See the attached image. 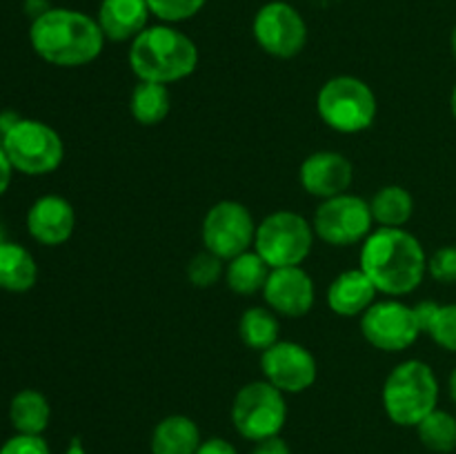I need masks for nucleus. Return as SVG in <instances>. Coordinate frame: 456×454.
Wrapping results in <instances>:
<instances>
[{"label": "nucleus", "instance_id": "obj_1", "mask_svg": "<svg viewBox=\"0 0 456 454\" xmlns=\"http://www.w3.org/2000/svg\"><path fill=\"white\" fill-rule=\"evenodd\" d=\"M361 270L379 294L399 298L412 294L428 274L421 240L403 227H377L361 245Z\"/></svg>", "mask_w": 456, "mask_h": 454}, {"label": "nucleus", "instance_id": "obj_23", "mask_svg": "<svg viewBox=\"0 0 456 454\" xmlns=\"http://www.w3.org/2000/svg\"><path fill=\"white\" fill-rule=\"evenodd\" d=\"M129 111L138 125H145V127L160 125L172 111L169 87L160 83H150V80H138L129 96Z\"/></svg>", "mask_w": 456, "mask_h": 454}, {"label": "nucleus", "instance_id": "obj_31", "mask_svg": "<svg viewBox=\"0 0 456 454\" xmlns=\"http://www.w3.org/2000/svg\"><path fill=\"white\" fill-rule=\"evenodd\" d=\"M0 454H52L47 441L36 434H13L0 448Z\"/></svg>", "mask_w": 456, "mask_h": 454}, {"label": "nucleus", "instance_id": "obj_8", "mask_svg": "<svg viewBox=\"0 0 456 454\" xmlns=\"http://www.w3.org/2000/svg\"><path fill=\"white\" fill-rule=\"evenodd\" d=\"M230 414L234 430L243 439L258 443L272 436H281L288 423V401L283 392L261 378L236 392Z\"/></svg>", "mask_w": 456, "mask_h": 454}, {"label": "nucleus", "instance_id": "obj_33", "mask_svg": "<svg viewBox=\"0 0 456 454\" xmlns=\"http://www.w3.org/2000/svg\"><path fill=\"white\" fill-rule=\"evenodd\" d=\"M252 454H292V450H289L288 441L285 439H281V436H272V439L258 441V443L254 445Z\"/></svg>", "mask_w": 456, "mask_h": 454}, {"label": "nucleus", "instance_id": "obj_29", "mask_svg": "<svg viewBox=\"0 0 456 454\" xmlns=\"http://www.w3.org/2000/svg\"><path fill=\"white\" fill-rule=\"evenodd\" d=\"M428 336L439 347L456 354V303L439 305L430 328H428Z\"/></svg>", "mask_w": 456, "mask_h": 454}, {"label": "nucleus", "instance_id": "obj_25", "mask_svg": "<svg viewBox=\"0 0 456 454\" xmlns=\"http://www.w3.org/2000/svg\"><path fill=\"white\" fill-rule=\"evenodd\" d=\"M281 334V320L276 312H272L270 307H248V310L240 314L239 320V336L240 341L248 347L258 352H265L267 347H272L274 343H279Z\"/></svg>", "mask_w": 456, "mask_h": 454}, {"label": "nucleus", "instance_id": "obj_27", "mask_svg": "<svg viewBox=\"0 0 456 454\" xmlns=\"http://www.w3.org/2000/svg\"><path fill=\"white\" fill-rule=\"evenodd\" d=\"M225 279V261L212 252H200L187 263V280L194 288H212L218 280Z\"/></svg>", "mask_w": 456, "mask_h": 454}, {"label": "nucleus", "instance_id": "obj_13", "mask_svg": "<svg viewBox=\"0 0 456 454\" xmlns=\"http://www.w3.org/2000/svg\"><path fill=\"white\" fill-rule=\"evenodd\" d=\"M261 372L283 394H301L316 383L319 363L301 343L279 341L261 352Z\"/></svg>", "mask_w": 456, "mask_h": 454}, {"label": "nucleus", "instance_id": "obj_6", "mask_svg": "<svg viewBox=\"0 0 456 454\" xmlns=\"http://www.w3.org/2000/svg\"><path fill=\"white\" fill-rule=\"evenodd\" d=\"M4 154L13 172L27 176H45L61 167L65 158V142L52 125L36 118H18L3 134Z\"/></svg>", "mask_w": 456, "mask_h": 454}, {"label": "nucleus", "instance_id": "obj_9", "mask_svg": "<svg viewBox=\"0 0 456 454\" xmlns=\"http://www.w3.org/2000/svg\"><path fill=\"white\" fill-rule=\"evenodd\" d=\"M372 225L374 218L370 200L350 194V191L321 200L314 218H312L316 239L334 245V247H350V245L363 243L372 234Z\"/></svg>", "mask_w": 456, "mask_h": 454}, {"label": "nucleus", "instance_id": "obj_20", "mask_svg": "<svg viewBox=\"0 0 456 454\" xmlns=\"http://www.w3.org/2000/svg\"><path fill=\"white\" fill-rule=\"evenodd\" d=\"M38 280V265L27 247L12 240L0 243V289L27 292Z\"/></svg>", "mask_w": 456, "mask_h": 454}, {"label": "nucleus", "instance_id": "obj_7", "mask_svg": "<svg viewBox=\"0 0 456 454\" xmlns=\"http://www.w3.org/2000/svg\"><path fill=\"white\" fill-rule=\"evenodd\" d=\"M314 239V227L307 218L292 209H276L256 225L254 249L272 270L294 267L310 256Z\"/></svg>", "mask_w": 456, "mask_h": 454}, {"label": "nucleus", "instance_id": "obj_14", "mask_svg": "<svg viewBox=\"0 0 456 454\" xmlns=\"http://www.w3.org/2000/svg\"><path fill=\"white\" fill-rule=\"evenodd\" d=\"M263 298H265V305L279 316L301 319L314 307V280L301 265L276 267L267 276Z\"/></svg>", "mask_w": 456, "mask_h": 454}, {"label": "nucleus", "instance_id": "obj_36", "mask_svg": "<svg viewBox=\"0 0 456 454\" xmlns=\"http://www.w3.org/2000/svg\"><path fill=\"white\" fill-rule=\"evenodd\" d=\"M450 109H452V116H454V120H456V85H454V89H452V96H450Z\"/></svg>", "mask_w": 456, "mask_h": 454}, {"label": "nucleus", "instance_id": "obj_30", "mask_svg": "<svg viewBox=\"0 0 456 454\" xmlns=\"http://www.w3.org/2000/svg\"><path fill=\"white\" fill-rule=\"evenodd\" d=\"M428 274L436 283H456V245H444L432 256H428Z\"/></svg>", "mask_w": 456, "mask_h": 454}, {"label": "nucleus", "instance_id": "obj_10", "mask_svg": "<svg viewBox=\"0 0 456 454\" xmlns=\"http://www.w3.org/2000/svg\"><path fill=\"white\" fill-rule=\"evenodd\" d=\"M200 239L208 252L227 263L254 247L256 223L252 212L239 200H218L205 214Z\"/></svg>", "mask_w": 456, "mask_h": 454}, {"label": "nucleus", "instance_id": "obj_35", "mask_svg": "<svg viewBox=\"0 0 456 454\" xmlns=\"http://www.w3.org/2000/svg\"><path fill=\"white\" fill-rule=\"evenodd\" d=\"M448 387H450V396H452V401H454V405H456V368L452 369V374H450Z\"/></svg>", "mask_w": 456, "mask_h": 454}, {"label": "nucleus", "instance_id": "obj_34", "mask_svg": "<svg viewBox=\"0 0 456 454\" xmlns=\"http://www.w3.org/2000/svg\"><path fill=\"white\" fill-rule=\"evenodd\" d=\"M12 176H13V167L12 163H9L7 154H4L3 145H0V196H3L4 191L9 190V185H12Z\"/></svg>", "mask_w": 456, "mask_h": 454}, {"label": "nucleus", "instance_id": "obj_24", "mask_svg": "<svg viewBox=\"0 0 456 454\" xmlns=\"http://www.w3.org/2000/svg\"><path fill=\"white\" fill-rule=\"evenodd\" d=\"M370 209L379 227H403L414 214V199L405 187L383 185L370 200Z\"/></svg>", "mask_w": 456, "mask_h": 454}, {"label": "nucleus", "instance_id": "obj_21", "mask_svg": "<svg viewBox=\"0 0 456 454\" xmlns=\"http://www.w3.org/2000/svg\"><path fill=\"white\" fill-rule=\"evenodd\" d=\"M9 421L18 434L43 436L52 421V405H49L47 396L31 387L16 392L9 403Z\"/></svg>", "mask_w": 456, "mask_h": 454}, {"label": "nucleus", "instance_id": "obj_26", "mask_svg": "<svg viewBox=\"0 0 456 454\" xmlns=\"http://www.w3.org/2000/svg\"><path fill=\"white\" fill-rule=\"evenodd\" d=\"M414 430L430 452L450 454L456 450V417L445 409L436 408Z\"/></svg>", "mask_w": 456, "mask_h": 454}, {"label": "nucleus", "instance_id": "obj_5", "mask_svg": "<svg viewBox=\"0 0 456 454\" xmlns=\"http://www.w3.org/2000/svg\"><path fill=\"white\" fill-rule=\"evenodd\" d=\"M377 107V93L356 76H334L316 96L321 120L338 134H359L372 127Z\"/></svg>", "mask_w": 456, "mask_h": 454}, {"label": "nucleus", "instance_id": "obj_2", "mask_svg": "<svg viewBox=\"0 0 456 454\" xmlns=\"http://www.w3.org/2000/svg\"><path fill=\"white\" fill-rule=\"evenodd\" d=\"M31 49L53 67H85L105 47L96 18L67 7H49L31 20Z\"/></svg>", "mask_w": 456, "mask_h": 454}, {"label": "nucleus", "instance_id": "obj_16", "mask_svg": "<svg viewBox=\"0 0 456 454\" xmlns=\"http://www.w3.org/2000/svg\"><path fill=\"white\" fill-rule=\"evenodd\" d=\"M76 230L74 205L58 194L40 196L27 212V231L31 239L47 247L67 243Z\"/></svg>", "mask_w": 456, "mask_h": 454}, {"label": "nucleus", "instance_id": "obj_32", "mask_svg": "<svg viewBox=\"0 0 456 454\" xmlns=\"http://www.w3.org/2000/svg\"><path fill=\"white\" fill-rule=\"evenodd\" d=\"M196 454H239L234 445L230 443L223 436H212V439H205L203 443L199 445Z\"/></svg>", "mask_w": 456, "mask_h": 454}, {"label": "nucleus", "instance_id": "obj_22", "mask_svg": "<svg viewBox=\"0 0 456 454\" xmlns=\"http://www.w3.org/2000/svg\"><path fill=\"white\" fill-rule=\"evenodd\" d=\"M270 272L272 267L263 261L261 254L256 249H248L227 261L225 283L239 296H254V294L263 292Z\"/></svg>", "mask_w": 456, "mask_h": 454}, {"label": "nucleus", "instance_id": "obj_28", "mask_svg": "<svg viewBox=\"0 0 456 454\" xmlns=\"http://www.w3.org/2000/svg\"><path fill=\"white\" fill-rule=\"evenodd\" d=\"M151 16L159 18L165 25H176V22L190 20L200 9L208 4V0H147Z\"/></svg>", "mask_w": 456, "mask_h": 454}, {"label": "nucleus", "instance_id": "obj_4", "mask_svg": "<svg viewBox=\"0 0 456 454\" xmlns=\"http://www.w3.org/2000/svg\"><path fill=\"white\" fill-rule=\"evenodd\" d=\"M381 401L392 423L417 427L428 414L439 408V378L423 361H403L387 374Z\"/></svg>", "mask_w": 456, "mask_h": 454}, {"label": "nucleus", "instance_id": "obj_3", "mask_svg": "<svg viewBox=\"0 0 456 454\" xmlns=\"http://www.w3.org/2000/svg\"><path fill=\"white\" fill-rule=\"evenodd\" d=\"M129 67L138 80L172 85L194 74L199 47L174 25L147 27L129 45Z\"/></svg>", "mask_w": 456, "mask_h": 454}, {"label": "nucleus", "instance_id": "obj_17", "mask_svg": "<svg viewBox=\"0 0 456 454\" xmlns=\"http://www.w3.org/2000/svg\"><path fill=\"white\" fill-rule=\"evenodd\" d=\"M150 4L147 0H101L96 22L105 40L111 43H132L150 22Z\"/></svg>", "mask_w": 456, "mask_h": 454}, {"label": "nucleus", "instance_id": "obj_15", "mask_svg": "<svg viewBox=\"0 0 456 454\" xmlns=\"http://www.w3.org/2000/svg\"><path fill=\"white\" fill-rule=\"evenodd\" d=\"M298 181L307 194L328 200L350 190L354 181V165L338 151H314L301 163Z\"/></svg>", "mask_w": 456, "mask_h": 454}, {"label": "nucleus", "instance_id": "obj_12", "mask_svg": "<svg viewBox=\"0 0 456 454\" xmlns=\"http://www.w3.org/2000/svg\"><path fill=\"white\" fill-rule=\"evenodd\" d=\"M252 34L263 52L281 61L298 56L307 43L305 18L285 0H272L258 9L252 22Z\"/></svg>", "mask_w": 456, "mask_h": 454}, {"label": "nucleus", "instance_id": "obj_11", "mask_svg": "<svg viewBox=\"0 0 456 454\" xmlns=\"http://www.w3.org/2000/svg\"><path fill=\"white\" fill-rule=\"evenodd\" d=\"M359 319L365 341L381 352L408 350L423 334L414 305H408L399 298L374 301Z\"/></svg>", "mask_w": 456, "mask_h": 454}, {"label": "nucleus", "instance_id": "obj_18", "mask_svg": "<svg viewBox=\"0 0 456 454\" xmlns=\"http://www.w3.org/2000/svg\"><path fill=\"white\" fill-rule=\"evenodd\" d=\"M379 296V289L368 279L361 267L346 270L330 283L328 288V307L337 316L343 319H354L361 316Z\"/></svg>", "mask_w": 456, "mask_h": 454}, {"label": "nucleus", "instance_id": "obj_38", "mask_svg": "<svg viewBox=\"0 0 456 454\" xmlns=\"http://www.w3.org/2000/svg\"><path fill=\"white\" fill-rule=\"evenodd\" d=\"M4 240V231H3V225H0V243Z\"/></svg>", "mask_w": 456, "mask_h": 454}, {"label": "nucleus", "instance_id": "obj_37", "mask_svg": "<svg viewBox=\"0 0 456 454\" xmlns=\"http://www.w3.org/2000/svg\"><path fill=\"white\" fill-rule=\"evenodd\" d=\"M450 47H452V53H454V58H456V25H454V29H452V36H450Z\"/></svg>", "mask_w": 456, "mask_h": 454}, {"label": "nucleus", "instance_id": "obj_19", "mask_svg": "<svg viewBox=\"0 0 456 454\" xmlns=\"http://www.w3.org/2000/svg\"><path fill=\"white\" fill-rule=\"evenodd\" d=\"M200 443L203 439L194 418L185 414H169L151 430L150 450L151 454H196Z\"/></svg>", "mask_w": 456, "mask_h": 454}]
</instances>
